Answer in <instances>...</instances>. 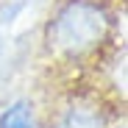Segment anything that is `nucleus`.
<instances>
[{
	"label": "nucleus",
	"instance_id": "f257e3e1",
	"mask_svg": "<svg viewBox=\"0 0 128 128\" xmlns=\"http://www.w3.org/2000/svg\"><path fill=\"white\" fill-rule=\"evenodd\" d=\"M114 17L106 0H61L48 22V45L64 58H86L112 39Z\"/></svg>",
	"mask_w": 128,
	"mask_h": 128
},
{
	"label": "nucleus",
	"instance_id": "f03ea898",
	"mask_svg": "<svg viewBox=\"0 0 128 128\" xmlns=\"http://www.w3.org/2000/svg\"><path fill=\"white\" fill-rule=\"evenodd\" d=\"M56 128H106V120L95 103H72L61 112Z\"/></svg>",
	"mask_w": 128,
	"mask_h": 128
},
{
	"label": "nucleus",
	"instance_id": "7ed1b4c3",
	"mask_svg": "<svg viewBox=\"0 0 128 128\" xmlns=\"http://www.w3.org/2000/svg\"><path fill=\"white\" fill-rule=\"evenodd\" d=\"M0 128H34V114L28 103H14L0 114Z\"/></svg>",
	"mask_w": 128,
	"mask_h": 128
},
{
	"label": "nucleus",
	"instance_id": "20e7f679",
	"mask_svg": "<svg viewBox=\"0 0 128 128\" xmlns=\"http://www.w3.org/2000/svg\"><path fill=\"white\" fill-rule=\"evenodd\" d=\"M120 128H122V125H120Z\"/></svg>",
	"mask_w": 128,
	"mask_h": 128
}]
</instances>
